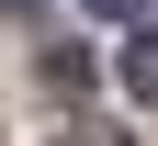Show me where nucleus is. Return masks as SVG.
Segmentation results:
<instances>
[{
	"mask_svg": "<svg viewBox=\"0 0 158 146\" xmlns=\"http://www.w3.org/2000/svg\"><path fill=\"white\" fill-rule=\"evenodd\" d=\"M23 11H34V0H23Z\"/></svg>",
	"mask_w": 158,
	"mask_h": 146,
	"instance_id": "20e7f679",
	"label": "nucleus"
},
{
	"mask_svg": "<svg viewBox=\"0 0 158 146\" xmlns=\"http://www.w3.org/2000/svg\"><path fill=\"white\" fill-rule=\"evenodd\" d=\"M79 146H124V135H113V124H90V135H79Z\"/></svg>",
	"mask_w": 158,
	"mask_h": 146,
	"instance_id": "7ed1b4c3",
	"label": "nucleus"
},
{
	"mask_svg": "<svg viewBox=\"0 0 158 146\" xmlns=\"http://www.w3.org/2000/svg\"><path fill=\"white\" fill-rule=\"evenodd\" d=\"M90 11H113V23H158V0H90Z\"/></svg>",
	"mask_w": 158,
	"mask_h": 146,
	"instance_id": "f03ea898",
	"label": "nucleus"
},
{
	"mask_svg": "<svg viewBox=\"0 0 158 146\" xmlns=\"http://www.w3.org/2000/svg\"><path fill=\"white\" fill-rule=\"evenodd\" d=\"M124 79H135V90L158 101V34H135V45H124Z\"/></svg>",
	"mask_w": 158,
	"mask_h": 146,
	"instance_id": "f257e3e1",
	"label": "nucleus"
}]
</instances>
